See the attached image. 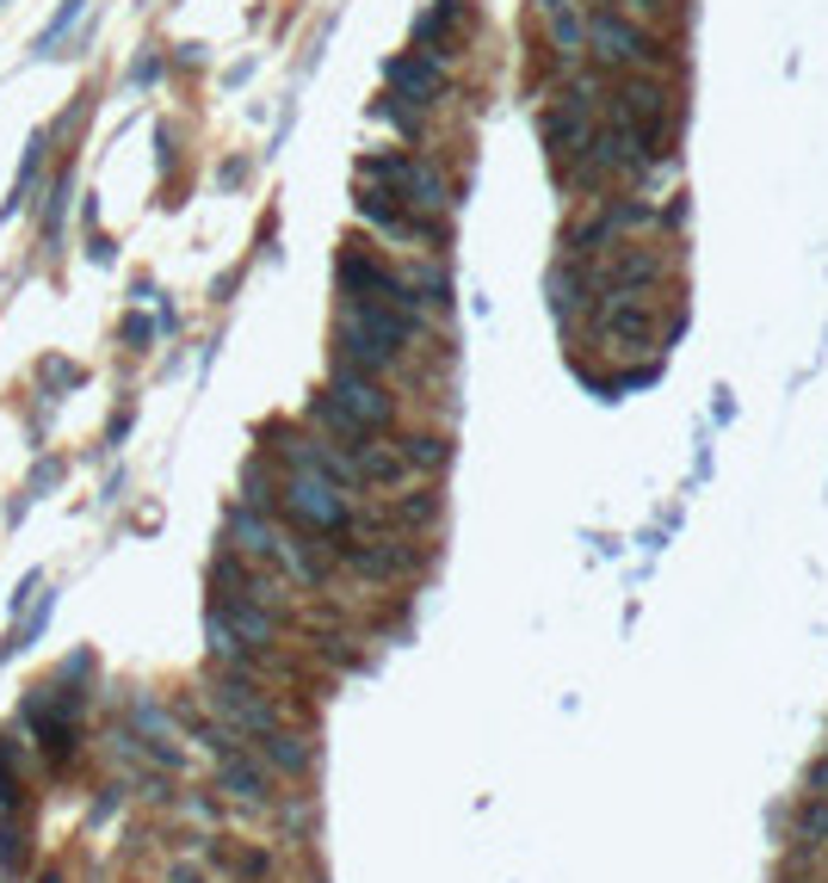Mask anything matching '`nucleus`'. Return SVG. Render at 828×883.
<instances>
[{
  "instance_id": "nucleus-19",
  "label": "nucleus",
  "mask_w": 828,
  "mask_h": 883,
  "mask_svg": "<svg viewBox=\"0 0 828 883\" xmlns=\"http://www.w3.org/2000/svg\"><path fill=\"white\" fill-rule=\"evenodd\" d=\"M87 673H94V649L69 655V661H62V673H57V686H81V680H87Z\"/></svg>"
},
{
  "instance_id": "nucleus-27",
  "label": "nucleus",
  "mask_w": 828,
  "mask_h": 883,
  "mask_svg": "<svg viewBox=\"0 0 828 883\" xmlns=\"http://www.w3.org/2000/svg\"><path fill=\"white\" fill-rule=\"evenodd\" d=\"M38 883H62V871H44V878Z\"/></svg>"
},
{
  "instance_id": "nucleus-18",
  "label": "nucleus",
  "mask_w": 828,
  "mask_h": 883,
  "mask_svg": "<svg viewBox=\"0 0 828 883\" xmlns=\"http://www.w3.org/2000/svg\"><path fill=\"white\" fill-rule=\"evenodd\" d=\"M38 377H44V384H57V389H81V384H87V371L69 365V359H44Z\"/></svg>"
},
{
  "instance_id": "nucleus-5",
  "label": "nucleus",
  "mask_w": 828,
  "mask_h": 883,
  "mask_svg": "<svg viewBox=\"0 0 828 883\" xmlns=\"http://www.w3.org/2000/svg\"><path fill=\"white\" fill-rule=\"evenodd\" d=\"M328 402L341 408V414H353V421L366 426V433H384L390 421H396V396H390L371 371H353V365H334V384L322 389Z\"/></svg>"
},
{
  "instance_id": "nucleus-14",
  "label": "nucleus",
  "mask_w": 828,
  "mask_h": 883,
  "mask_svg": "<svg viewBox=\"0 0 828 883\" xmlns=\"http://www.w3.org/2000/svg\"><path fill=\"white\" fill-rule=\"evenodd\" d=\"M396 451L408 458V470H445V463H452V445L433 439V433H415V439H403Z\"/></svg>"
},
{
  "instance_id": "nucleus-21",
  "label": "nucleus",
  "mask_w": 828,
  "mask_h": 883,
  "mask_svg": "<svg viewBox=\"0 0 828 883\" xmlns=\"http://www.w3.org/2000/svg\"><path fill=\"white\" fill-rule=\"evenodd\" d=\"M57 482H62V463H57V458H50V463H38V470H32V495H44V488H57ZM32 495H25V500H32Z\"/></svg>"
},
{
  "instance_id": "nucleus-7",
  "label": "nucleus",
  "mask_w": 828,
  "mask_h": 883,
  "mask_svg": "<svg viewBox=\"0 0 828 883\" xmlns=\"http://www.w3.org/2000/svg\"><path fill=\"white\" fill-rule=\"evenodd\" d=\"M390 87H396V99H408V105H433V99L445 94L440 57H427V50H408V57H396V62H390Z\"/></svg>"
},
{
  "instance_id": "nucleus-1",
  "label": "nucleus",
  "mask_w": 828,
  "mask_h": 883,
  "mask_svg": "<svg viewBox=\"0 0 828 883\" xmlns=\"http://www.w3.org/2000/svg\"><path fill=\"white\" fill-rule=\"evenodd\" d=\"M279 507H285L297 525L322 532V538L353 532V495L347 488H334L328 476H316V470H291V476L279 482Z\"/></svg>"
},
{
  "instance_id": "nucleus-12",
  "label": "nucleus",
  "mask_w": 828,
  "mask_h": 883,
  "mask_svg": "<svg viewBox=\"0 0 828 883\" xmlns=\"http://www.w3.org/2000/svg\"><path fill=\"white\" fill-rule=\"evenodd\" d=\"M254 754H260V760H272L279 772H291V779H297V772H309V748L285 730V723H279L272 735H260V742H254Z\"/></svg>"
},
{
  "instance_id": "nucleus-13",
  "label": "nucleus",
  "mask_w": 828,
  "mask_h": 883,
  "mask_svg": "<svg viewBox=\"0 0 828 883\" xmlns=\"http://www.w3.org/2000/svg\"><path fill=\"white\" fill-rule=\"evenodd\" d=\"M464 20V0H440L433 13H421V25H415V50H427V57H440V43L458 32Z\"/></svg>"
},
{
  "instance_id": "nucleus-23",
  "label": "nucleus",
  "mask_w": 828,
  "mask_h": 883,
  "mask_svg": "<svg viewBox=\"0 0 828 883\" xmlns=\"http://www.w3.org/2000/svg\"><path fill=\"white\" fill-rule=\"evenodd\" d=\"M124 340H131V346H149V340H155V327L143 322V315H131V322H124Z\"/></svg>"
},
{
  "instance_id": "nucleus-3",
  "label": "nucleus",
  "mask_w": 828,
  "mask_h": 883,
  "mask_svg": "<svg viewBox=\"0 0 828 883\" xmlns=\"http://www.w3.org/2000/svg\"><path fill=\"white\" fill-rule=\"evenodd\" d=\"M600 69H613V75H643L655 69V43L650 32L631 20V13H618V7H600L588 13V43H581Z\"/></svg>"
},
{
  "instance_id": "nucleus-11",
  "label": "nucleus",
  "mask_w": 828,
  "mask_h": 883,
  "mask_svg": "<svg viewBox=\"0 0 828 883\" xmlns=\"http://www.w3.org/2000/svg\"><path fill=\"white\" fill-rule=\"evenodd\" d=\"M25 859H32V834H25V809H20V816H0V878L20 883Z\"/></svg>"
},
{
  "instance_id": "nucleus-10",
  "label": "nucleus",
  "mask_w": 828,
  "mask_h": 883,
  "mask_svg": "<svg viewBox=\"0 0 828 883\" xmlns=\"http://www.w3.org/2000/svg\"><path fill=\"white\" fill-rule=\"evenodd\" d=\"M539 13H544V38L557 43V57L576 62L581 43H588V7L581 0H539Z\"/></svg>"
},
{
  "instance_id": "nucleus-25",
  "label": "nucleus",
  "mask_w": 828,
  "mask_h": 883,
  "mask_svg": "<svg viewBox=\"0 0 828 883\" xmlns=\"http://www.w3.org/2000/svg\"><path fill=\"white\" fill-rule=\"evenodd\" d=\"M112 809H118V785H106V797L94 804V828H99V822H112Z\"/></svg>"
},
{
  "instance_id": "nucleus-26",
  "label": "nucleus",
  "mask_w": 828,
  "mask_h": 883,
  "mask_svg": "<svg viewBox=\"0 0 828 883\" xmlns=\"http://www.w3.org/2000/svg\"><path fill=\"white\" fill-rule=\"evenodd\" d=\"M155 75H161V57H143V62L131 69V80H136V87H143V80H155Z\"/></svg>"
},
{
  "instance_id": "nucleus-2",
  "label": "nucleus",
  "mask_w": 828,
  "mask_h": 883,
  "mask_svg": "<svg viewBox=\"0 0 828 883\" xmlns=\"http://www.w3.org/2000/svg\"><path fill=\"white\" fill-rule=\"evenodd\" d=\"M366 179L371 186H384L403 211L433 216V223H440L445 204H452V198H445V179L427 167V161H415V154H366Z\"/></svg>"
},
{
  "instance_id": "nucleus-22",
  "label": "nucleus",
  "mask_w": 828,
  "mask_h": 883,
  "mask_svg": "<svg viewBox=\"0 0 828 883\" xmlns=\"http://www.w3.org/2000/svg\"><path fill=\"white\" fill-rule=\"evenodd\" d=\"M168 883H205V865H198V859H174V865H168Z\"/></svg>"
},
{
  "instance_id": "nucleus-24",
  "label": "nucleus",
  "mask_w": 828,
  "mask_h": 883,
  "mask_svg": "<svg viewBox=\"0 0 828 883\" xmlns=\"http://www.w3.org/2000/svg\"><path fill=\"white\" fill-rule=\"evenodd\" d=\"M44 587V575H25L20 581V594H13V612H25V606H32V594H38Z\"/></svg>"
},
{
  "instance_id": "nucleus-17",
  "label": "nucleus",
  "mask_w": 828,
  "mask_h": 883,
  "mask_svg": "<svg viewBox=\"0 0 828 883\" xmlns=\"http://www.w3.org/2000/svg\"><path fill=\"white\" fill-rule=\"evenodd\" d=\"M69 192H75V173L62 167V173H57V186H50V211H44V241H50V248H57L62 216H69Z\"/></svg>"
},
{
  "instance_id": "nucleus-4",
  "label": "nucleus",
  "mask_w": 828,
  "mask_h": 883,
  "mask_svg": "<svg viewBox=\"0 0 828 883\" xmlns=\"http://www.w3.org/2000/svg\"><path fill=\"white\" fill-rule=\"evenodd\" d=\"M211 711L223 717L230 730H242L248 742H260V735L279 730V705L254 686L248 673H230V668H217V680H211Z\"/></svg>"
},
{
  "instance_id": "nucleus-20",
  "label": "nucleus",
  "mask_w": 828,
  "mask_h": 883,
  "mask_svg": "<svg viewBox=\"0 0 828 883\" xmlns=\"http://www.w3.org/2000/svg\"><path fill=\"white\" fill-rule=\"evenodd\" d=\"M267 853H260V846H248V853H242V859H235V878H242V883H260V878H267Z\"/></svg>"
},
{
  "instance_id": "nucleus-6",
  "label": "nucleus",
  "mask_w": 828,
  "mask_h": 883,
  "mask_svg": "<svg viewBox=\"0 0 828 883\" xmlns=\"http://www.w3.org/2000/svg\"><path fill=\"white\" fill-rule=\"evenodd\" d=\"M600 334L613 346H655L662 340V315L643 297H600Z\"/></svg>"
},
{
  "instance_id": "nucleus-16",
  "label": "nucleus",
  "mask_w": 828,
  "mask_h": 883,
  "mask_svg": "<svg viewBox=\"0 0 828 883\" xmlns=\"http://www.w3.org/2000/svg\"><path fill=\"white\" fill-rule=\"evenodd\" d=\"M791 834L798 841H828V797H804L798 816H791Z\"/></svg>"
},
{
  "instance_id": "nucleus-9",
  "label": "nucleus",
  "mask_w": 828,
  "mask_h": 883,
  "mask_svg": "<svg viewBox=\"0 0 828 883\" xmlns=\"http://www.w3.org/2000/svg\"><path fill=\"white\" fill-rule=\"evenodd\" d=\"M353 470H359V482H366V488H403V482L415 476L403 451H396V445H384L378 433H371L366 445H353Z\"/></svg>"
},
{
  "instance_id": "nucleus-8",
  "label": "nucleus",
  "mask_w": 828,
  "mask_h": 883,
  "mask_svg": "<svg viewBox=\"0 0 828 883\" xmlns=\"http://www.w3.org/2000/svg\"><path fill=\"white\" fill-rule=\"evenodd\" d=\"M217 785L230 791L235 804H248V809H267L272 804V779H267V760L260 754H230V760H217Z\"/></svg>"
},
{
  "instance_id": "nucleus-15",
  "label": "nucleus",
  "mask_w": 828,
  "mask_h": 883,
  "mask_svg": "<svg viewBox=\"0 0 828 883\" xmlns=\"http://www.w3.org/2000/svg\"><path fill=\"white\" fill-rule=\"evenodd\" d=\"M81 13H87V0H62V7H57V20H50V25L38 32V57H57V43L69 38V32H75Z\"/></svg>"
}]
</instances>
